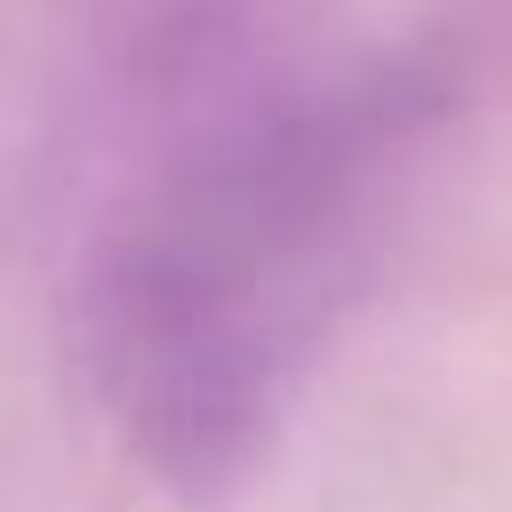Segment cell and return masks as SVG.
I'll return each mask as SVG.
<instances>
[{
  "instance_id": "obj_1",
  "label": "cell",
  "mask_w": 512,
  "mask_h": 512,
  "mask_svg": "<svg viewBox=\"0 0 512 512\" xmlns=\"http://www.w3.org/2000/svg\"><path fill=\"white\" fill-rule=\"evenodd\" d=\"M424 128V88H272L152 160L80 264V360L112 440L176 496H232L352 312Z\"/></svg>"
}]
</instances>
